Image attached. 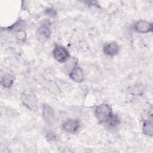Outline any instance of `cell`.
<instances>
[{
  "label": "cell",
  "instance_id": "obj_1",
  "mask_svg": "<svg viewBox=\"0 0 153 153\" xmlns=\"http://www.w3.org/2000/svg\"><path fill=\"white\" fill-rule=\"evenodd\" d=\"M112 109L107 103H103L97 106L94 109V115L97 121L102 124H105L113 115Z\"/></svg>",
  "mask_w": 153,
  "mask_h": 153
},
{
  "label": "cell",
  "instance_id": "obj_2",
  "mask_svg": "<svg viewBox=\"0 0 153 153\" xmlns=\"http://www.w3.org/2000/svg\"><path fill=\"white\" fill-rule=\"evenodd\" d=\"M22 100L23 105L30 111L37 109L38 100L36 96L30 91H26L22 95Z\"/></svg>",
  "mask_w": 153,
  "mask_h": 153
},
{
  "label": "cell",
  "instance_id": "obj_3",
  "mask_svg": "<svg viewBox=\"0 0 153 153\" xmlns=\"http://www.w3.org/2000/svg\"><path fill=\"white\" fill-rule=\"evenodd\" d=\"M51 32L50 28V26L48 22L44 23L41 26H40L35 34L36 39L41 43H44L47 41L51 36Z\"/></svg>",
  "mask_w": 153,
  "mask_h": 153
},
{
  "label": "cell",
  "instance_id": "obj_4",
  "mask_svg": "<svg viewBox=\"0 0 153 153\" xmlns=\"http://www.w3.org/2000/svg\"><path fill=\"white\" fill-rule=\"evenodd\" d=\"M53 56L55 60L59 63H64L68 61L70 55L68 50L63 46L57 45L53 50Z\"/></svg>",
  "mask_w": 153,
  "mask_h": 153
},
{
  "label": "cell",
  "instance_id": "obj_5",
  "mask_svg": "<svg viewBox=\"0 0 153 153\" xmlns=\"http://www.w3.org/2000/svg\"><path fill=\"white\" fill-rule=\"evenodd\" d=\"M81 124L77 119H68L62 124L63 130L68 133H75L80 128Z\"/></svg>",
  "mask_w": 153,
  "mask_h": 153
},
{
  "label": "cell",
  "instance_id": "obj_6",
  "mask_svg": "<svg viewBox=\"0 0 153 153\" xmlns=\"http://www.w3.org/2000/svg\"><path fill=\"white\" fill-rule=\"evenodd\" d=\"M42 115L44 122L47 125H52L54 123L55 118L53 108L48 105L44 104L42 106Z\"/></svg>",
  "mask_w": 153,
  "mask_h": 153
},
{
  "label": "cell",
  "instance_id": "obj_7",
  "mask_svg": "<svg viewBox=\"0 0 153 153\" xmlns=\"http://www.w3.org/2000/svg\"><path fill=\"white\" fill-rule=\"evenodd\" d=\"M134 28L139 33H146L152 31L153 26L151 22L144 20H140L135 23Z\"/></svg>",
  "mask_w": 153,
  "mask_h": 153
},
{
  "label": "cell",
  "instance_id": "obj_8",
  "mask_svg": "<svg viewBox=\"0 0 153 153\" xmlns=\"http://www.w3.org/2000/svg\"><path fill=\"white\" fill-rule=\"evenodd\" d=\"M120 47L115 42H110L105 44L103 47V51L105 55L114 56L118 54Z\"/></svg>",
  "mask_w": 153,
  "mask_h": 153
},
{
  "label": "cell",
  "instance_id": "obj_9",
  "mask_svg": "<svg viewBox=\"0 0 153 153\" xmlns=\"http://www.w3.org/2000/svg\"><path fill=\"white\" fill-rule=\"evenodd\" d=\"M69 76L76 82H82L84 79L83 70L80 67L75 66L71 69L69 73Z\"/></svg>",
  "mask_w": 153,
  "mask_h": 153
},
{
  "label": "cell",
  "instance_id": "obj_10",
  "mask_svg": "<svg viewBox=\"0 0 153 153\" xmlns=\"http://www.w3.org/2000/svg\"><path fill=\"white\" fill-rule=\"evenodd\" d=\"M14 83V77L10 74H5L1 76V84L5 88L11 87Z\"/></svg>",
  "mask_w": 153,
  "mask_h": 153
},
{
  "label": "cell",
  "instance_id": "obj_11",
  "mask_svg": "<svg viewBox=\"0 0 153 153\" xmlns=\"http://www.w3.org/2000/svg\"><path fill=\"white\" fill-rule=\"evenodd\" d=\"M143 133L148 136L153 135V124L151 120H146L143 123L142 126Z\"/></svg>",
  "mask_w": 153,
  "mask_h": 153
},
{
  "label": "cell",
  "instance_id": "obj_12",
  "mask_svg": "<svg viewBox=\"0 0 153 153\" xmlns=\"http://www.w3.org/2000/svg\"><path fill=\"white\" fill-rule=\"evenodd\" d=\"M120 123V119L117 114H114L111 118L107 121L105 125L111 128H116Z\"/></svg>",
  "mask_w": 153,
  "mask_h": 153
},
{
  "label": "cell",
  "instance_id": "obj_13",
  "mask_svg": "<svg viewBox=\"0 0 153 153\" xmlns=\"http://www.w3.org/2000/svg\"><path fill=\"white\" fill-rule=\"evenodd\" d=\"M25 25H26V23H25V21H23L22 20H20L16 22L15 23H14L10 27H9L8 29L15 30L17 32L19 30L23 29V27L25 26Z\"/></svg>",
  "mask_w": 153,
  "mask_h": 153
},
{
  "label": "cell",
  "instance_id": "obj_14",
  "mask_svg": "<svg viewBox=\"0 0 153 153\" xmlns=\"http://www.w3.org/2000/svg\"><path fill=\"white\" fill-rule=\"evenodd\" d=\"M26 37H27L26 32L23 29L19 30L17 31L16 33V38L19 41L23 42H25L26 39Z\"/></svg>",
  "mask_w": 153,
  "mask_h": 153
},
{
  "label": "cell",
  "instance_id": "obj_15",
  "mask_svg": "<svg viewBox=\"0 0 153 153\" xmlns=\"http://www.w3.org/2000/svg\"><path fill=\"white\" fill-rule=\"evenodd\" d=\"M45 13L46 14V15H48V16L51 17H53L56 16V10L54 9L51 8H48L46 9Z\"/></svg>",
  "mask_w": 153,
  "mask_h": 153
},
{
  "label": "cell",
  "instance_id": "obj_16",
  "mask_svg": "<svg viewBox=\"0 0 153 153\" xmlns=\"http://www.w3.org/2000/svg\"><path fill=\"white\" fill-rule=\"evenodd\" d=\"M46 138L48 140H51V141H54L56 140V136L55 133L53 132H48L46 134Z\"/></svg>",
  "mask_w": 153,
  "mask_h": 153
}]
</instances>
